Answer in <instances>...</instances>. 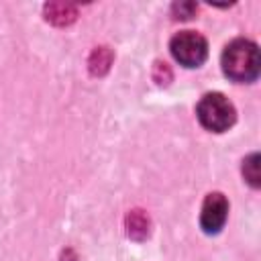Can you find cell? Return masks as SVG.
Segmentation results:
<instances>
[{
    "instance_id": "cell-1",
    "label": "cell",
    "mask_w": 261,
    "mask_h": 261,
    "mask_svg": "<svg viewBox=\"0 0 261 261\" xmlns=\"http://www.w3.org/2000/svg\"><path fill=\"white\" fill-rule=\"evenodd\" d=\"M222 71L232 82H253L259 75V49L253 41L234 39L222 51Z\"/></svg>"
},
{
    "instance_id": "cell-2",
    "label": "cell",
    "mask_w": 261,
    "mask_h": 261,
    "mask_svg": "<svg viewBox=\"0 0 261 261\" xmlns=\"http://www.w3.org/2000/svg\"><path fill=\"white\" fill-rule=\"evenodd\" d=\"M196 114H198V120L204 128L212 130V133H222V130H228L237 118V112H234V106L232 102L220 94V92H210L206 94L200 102H198V108H196Z\"/></svg>"
},
{
    "instance_id": "cell-3",
    "label": "cell",
    "mask_w": 261,
    "mask_h": 261,
    "mask_svg": "<svg viewBox=\"0 0 261 261\" xmlns=\"http://www.w3.org/2000/svg\"><path fill=\"white\" fill-rule=\"evenodd\" d=\"M171 55L184 67H200L208 57V43L200 33L181 31L169 41Z\"/></svg>"
},
{
    "instance_id": "cell-4",
    "label": "cell",
    "mask_w": 261,
    "mask_h": 261,
    "mask_svg": "<svg viewBox=\"0 0 261 261\" xmlns=\"http://www.w3.org/2000/svg\"><path fill=\"white\" fill-rule=\"evenodd\" d=\"M226 216H228V200L224 198V194L220 192L208 194L202 204V214H200V224L204 232L216 234L224 226Z\"/></svg>"
},
{
    "instance_id": "cell-5",
    "label": "cell",
    "mask_w": 261,
    "mask_h": 261,
    "mask_svg": "<svg viewBox=\"0 0 261 261\" xmlns=\"http://www.w3.org/2000/svg\"><path fill=\"white\" fill-rule=\"evenodd\" d=\"M45 18L57 27H65L77 18V8L69 2H49L45 4Z\"/></svg>"
},
{
    "instance_id": "cell-6",
    "label": "cell",
    "mask_w": 261,
    "mask_h": 261,
    "mask_svg": "<svg viewBox=\"0 0 261 261\" xmlns=\"http://www.w3.org/2000/svg\"><path fill=\"white\" fill-rule=\"evenodd\" d=\"M126 232H128V237H133L137 241H141V239H145L149 234V218H147V214L143 210L128 212V216H126Z\"/></svg>"
},
{
    "instance_id": "cell-7",
    "label": "cell",
    "mask_w": 261,
    "mask_h": 261,
    "mask_svg": "<svg viewBox=\"0 0 261 261\" xmlns=\"http://www.w3.org/2000/svg\"><path fill=\"white\" fill-rule=\"evenodd\" d=\"M90 71L92 75H104L112 63V51L108 47H98L90 55Z\"/></svg>"
},
{
    "instance_id": "cell-8",
    "label": "cell",
    "mask_w": 261,
    "mask_h": 261,
    "mask_svg": "<svg viewBox=\"0 0 261 261\" xmlns=\"http://www.w3.org/2000/svg\"><path fill=\"white\" fill-rule=\"evenodd\" d=\"M243 175H245V179H247L253 188H259L261 175H259V155H257V153L249 155V157L243 161Z\"/></svg>"
},
{
    "instance_id": "cell-9",
    "label": "cell",
    "mask_w": 261,
    "mask_h": 261,
    "mask_svg": "<svg viewBox=\"0 0 261 261\" xmlns=\"http://www.w3.org/2000/svg\"><path fill=\"white\" fill-rule=\"evenodd\" d=\"M196 4L194 2H179V4H173V12H175V18H192L194 12H196Z\"/></svg>"
}]
</instances>
